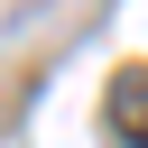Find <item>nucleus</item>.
Listing matches in <instances>:
<instances>
[{
  "instance_id": "1",
  "label": "nucleus",
  "mask_w": 148,
  "mask_h": 148,
  "mask_svg": "<svg viewBox=\"0 0 148 148\" xmlns=\"http://www.w3.org/2000/svg\"><path fill=\"white\" fill-rule=\"evenodd\" d=\"M102 130L120 148H148V65H120L111 92H102Z\"/></svg>"
}]
</instances>
